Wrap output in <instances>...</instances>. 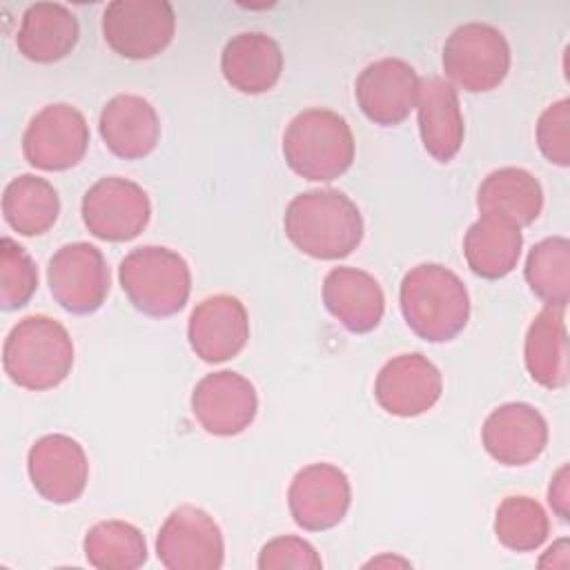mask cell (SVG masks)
Masks as SVG:
<instances>
[{
	"label": "cell",
	"instance_id": "22",
	"mask_svg": "<svg viewBox=\"0 0 570 570\" xmlns=\"http://www.w3.org/2000/svg\"><path fill=\"white\" fill-rule=\"evenodd\" d=\"M416 118L423 149L439 163H450L465 136L459 94L445 78H425L419 85Z\"/></svg>",
	"mask_w": 570,
	"mask_h": 570
},
{
	"label": "cell",
	"instance_id": "14",
	"mask_svg": "<svg viewBox=\"0 0 570 570\" xmlns=\"http://www.w3.org/2000/svg\"><path fill=\"white\" fill-rule=\"evenodd\" d=\"M443 392L439 367L421 352L392 356L376 374L374 399L392 416L412 419L436 405Z\"/></svg>",
	"mask_w": 570,
	"mask_h": 570
},
{
	"label": "cell",
	"instance_id": "32",
	"mask_svg": "<svg viewBox=\"0 0 570 570\" xmlns=\"http://www.w3.org/2000/svg\"><path fill=\"white\" fill-rule=\"evenodd\" d=\"M537 147L546 160L570 165V100L561 98L546 107L537 120Z\"/></svg>",
	"mask_w": 570,
	"mask_h": 570
},
{
	"label": "cell",
	"instance_id": "27",
	"mask_svg": "<svg viewBox=\"0 0 570 570\" xmlns=\"http://www.w3.org/2000/svg\"><path fill=\"white\" fill-rule=\"evenodd\" d=\"M60 214V198L53 185L33 174L11 178L2 191V216L22 236H40L53 227Z\"/></svg>",
	"mask_w": 570,
	"mask_h": 570
},
{
	"label": "cell",
	"instance_id": "4",
	"mask_svg": "<svg viewBox=\"0 0 570 570\" xmlns=\"http://www.w3.org/2000/svg\"><path fill=\"white\" fill-rule=\"evenodd\" d=\"M354 134L347 120L332 109H303L283 134L287 167L305 180L330 183L354 163Z\"/></svg>",
	"mask_w": 570,
	"mask_h": 570
},
{
	"label": "cell",
	"instance_id": "5",
	"mask_svg": "<svg viewBox=\"0 0 570 570\" xmlns=\"http://www.w3.org/2000/svg\"><path fill=\"white\" fill-rule=\"evenodd\" d=\"M118 281L129 303L154 318L178 314L191 294L187 261L163 245H140L125 254Z\"/></svg>",
	"mask_w": 570,
	"mask_h": 570
},
{
	"label": "cell",
	"instance_id": "3",
	"mask_svg": "<svg viewBox=\"0 0 570 570\" xmlns=\"http://www.w3.org/2000/svg\"><path fill=\"white\" fill-rule=\"evenodd\" d=\"M4 374L18 387L45 392L60 385L73 367V343L62 323L45 314L20 318L2 345Z\"/></svg>",
	"mask_w": 570,
	"mask_h": 570
},
{
	"label": "cell",
	"instance_id": "17",
	"mask_svg": "<svg viewBox=\"0 0 570 570\" xmlns=\"http://www.w3.org/2000/svg\"><path fill=\"white\" fill-rule=\"evenodd\" d=\"M249 338V316L240 298L212 294L189 314L187 341L205 363H223L243 352Z\"/></svg>",
	"mask_w": 570,
	"mask_h": 570
},
{
	"label": "cell",
	"instance_id": "9",
	"mask_svg": "<svg viewBox=\"0 0 570 570\" xmlns=\"http://www.w3.org/2000/svg\"><path fill=\"white\" fill-rule=\"evenodd\" d=\"M53 301L69 314L87 316L102 307L109 294V267L102 252L85 240L62 245L47 265Z\"/></svg>",
	"mask_w": 570,
	"mask_h": 570
},
{
	"label": "cell",
	"instance_id": "20",
	"mask_svg": "<svg viewBox=\"0 0 570 570\" xmlns=\"http://www.w3.org/2000/svg\"><path fill=\"white\" fill-rule=\"evenodd\" d=\"M327 312L352 334L379 327L385 314V294L379 281L358 267H334L323 278Z\"/></svg>",
	"mask_w": 570,
	"mask_h": 570
},
{
	"label": "cell",
	"instance_id": "10",
	"mask_svg": "<svg viewBox=\"0 0 570 570\" xmlns=\"http://www.w3.org/2000/svg\"><path fill=\"white\" fill-rule=\"evenodd\" d=\"M89 147V125L85 116L67 102L42 107L22 134L24 160L42 171H65L76 167Z\"/></svg>",
	"mask_w": 570,
	"mask_h": 570
},
{
	"label": "cell",
	"instance_id": "33",
	"mask_svg": "<svg viewBox=\"0 0 570 570\" xmlns=\"http://www.w3.org/2000/svg\"><path fill=\"white\" fill-rule=\"evenodd\" d=\"M256 566L261 570H285V568L321 570L323 561L309 541L294 534H285L267 541L261 548Z\"/></svg>",
	"mask_w": 570,
	"mask_h": 570
},
{
	"label": "cell",
	"instance_id": "16",
	"mask_svg": "<svg viewBox=\"0 0 570 570\" xmlns=\"http://www.w3.org/2000/svg\"><path fill=\"white\" fill-rule=\"evenodd\" d=\"M421 78L401 58L370 62L354 82V96L367 120L381 127L401 125L416 109Z\"/></svg>",
	"mask_w": 570,
	"mask_h": 570
},
{
	"label": "cell",
	"instance_id": "15",
	"mask_svg": "<svg viewBox=\"0 0 570 570\" xmlns=\"http://www.w3.org/2000/svg\"><path fill=\"white\" fill-rule=\"evenodd\" d=\"M27 472L33 490L49 503L65 505L80 499L89 481V461L82 445L67 434H45L27 452Z\"/></svg>",
	"mask_w": 570,
	"mask_h": 570
},
{
	"label": "cell",
	"instance_id": "1",
	"mask_svg": "<svg viewBox=\"0 0 570 570\" xmlns=\"http://www.w3.org/2000/svg\"><path fill=\"white\" fill-rule=\"evenodd\" d=\"M283 229L298 252L316 261H338L361 245L363 216L338 189H307L285 207Z\"/></svg>",
	"mask_w": 570,
	"mask_h": 570
},
{
	"label": "cell",
	"instance_id": "29",
	"mask_svg": "<svg viewBox=\"0 0 570 570\" xmlns=\"http://www.w3.org/2000/svg\"><path fill=\"white\" fill-rule=\"evenodd\" d=\"M85 559L98 570H136L147 561L145 534L120 519L100 521L85 534Z\"/></svg>",
	"mask_w": 570,
	"mask_h": 570
},
{
	"label": "cell",
	"instance_id": "34",
	"mask_svg": "<svg viewBox=\"0 0 570 570\" xmlns=\"http://www.w3.org/2000/svg\"><path fill=\"white\" fill-rule=\"evenodd\" d=\"M568 481H570V468L561 465L548 488V503L552 508V512L561 519L568 521L570 519V490H568Z\"/></svg>",
	"mask_w": 570,
	"mask_h": 570
},
{
	"label": "cell",
	"instance_id": "7",
	"mask_svg": "<svg viewBox=\"0 0 570 570\" xmlns=\"http://www.w3.org/2000/svg\"><path fill=\"white\" fill-rule=\"evenodd\" d=\"M176 31L167 0H114L102 11V38L114 53L147 60L165 51Z\"/></svg>",
	"mask_w": 570,
	"mask_h": 570
},
{
	"label": "cell",
	"instance_id": "23",
	"mask_svg": "<svg viewBox=\"0 0 570 570\" xmlns=\"http://www.w3.org/2000/svg\"><path fill=\"white\" fill-rule=\"evenodd\" d=\"M80 38L78 18L60 2H36L24 9L16 36L18 51L40 65L62 60Z\"/></svg>",
	"mask_w": 570,
	"mask_h": 570
},
{
	"label": "cell",
	"instance_id": "6",
	"mask_svg": "<svg viewBox=\"0 0 570 570\" xmlns=\"http://www.w3.org/2000/svg\"><path fill=\"white\" fill-rule=\"evenodd\" d=\"M510 60L505 36L488 22H465L443 45L445 76L470 94L497 89L510 71Z\"/></svg>",
	"mask_w": 570,
	"mask_h": 570
},
{
	"label": "cell",
	"instance_id": "25",
	"mask_svg": "<svg viewBox=\"0 0 570 570\" xmlns=\"http://www.w3.org/2000/svg\"><path fill=\"white\" fill-rule=\"evenodd\" d=\"M523 363L534 383L546 390L568 385V330L559 307H543L530 323L523 343Z\"/></svg>",
	"mask_w": 570,
	"mask_h": 570
},
{
	"label": "cell",
	"instance_id": "2",
	"mask_svg": "<svg viewBox=\"0 0 570 570\" xmlns=\"http://www.w3.org/2000/svg\"><path fill=\"white\" fill-rule=\"evenodd\" d=\"M399 305L407 327L428 343L456 338L470 321V294L463 281L439 263H421L405 272Z\"/></svg>",
	"mask_w": 570,
	"mask_h": 570
},
{
	"label": "cell",
	"instance_id": "31",
	"mask_svg": "<svg viewBox=\"0 0 570 570\" xmlns=\"http://www.w3.org/2000/svg\"><path fill=\"white\" fill-rule=\"evenodd\" d=\"M38 287V267L22 245L4 236L0 240V307H24Z\"/></svg>",
	"mask_w": 570,
	"mask_h": 570
},
{
	"label": "cell",
	"instance_id": "21",
	"mask_svg": "<svg viewBox=\"0 0 570 570\" xmlns=\"http://www.w3.org/2000/svg\"><path fill=\"white\" fill-rule=\"evenodd\" d=\"M283 71L281 45L263 31H240L232 36L220 53L225 82L247 96L269 91Z\"/></svg>",
	"mask_w": 570,
	"mask_h": 570
},
{
	"label": "cell",
	"instance_id": "11",
	"mask_svg": "<svg viewBox=\"0 0 570 570\" xmlns=\"http://www.w3.org/2000/svg\"><path fill=\"white\" fill-rule=\"evenodd\" d=\"M156 557L169 570H218L225 561L223 532L205 510L178 505L158 530Z\"/></svg>",
	"mask_w": 570,
	"mask_h": 570
},
{
	"label": "cell",
	"instance_id": "30",
	"mask_svg": "<svg viewBox=\"0 0 570 570\" xmlns=\"http://www.w3.org/2000/svg\"><path fill=\"white\" fill-rule=\"evenodd\" d=\"M494 534L512 552H532L550 534V519L539 501L525 494L505 497L494 514Z\"/></svg>",
	"mask_w": 570,
	"mask_h": 570
},
{
	"label": "cell",
	"instance_id": "13",
	"mask_svg": "<svg viewBox=\"0 0 570 570\" xmlns=\"http://www.w3.org/2000/svg\"><path fill=\"white\" fill-rule=\"evenodd\" d=\"M258 412V394L249 379L220 370L205 374L191 392V414L207 434L236 436L245 432Z\"/></svg>",
	"mask_w": 570,
	"mask_h": 570
},
{
	"label": "cell",
	"instance_id": "12",
	"mask_svg": "<svg viewBox=\"0 0 570 570\" xmlns=\"http://www.w3.org/2000/svg\"><path fill=\"white\" fill-rule=\"evenodd\" d=\"M352 503L347 474L332 463L301 468L287 490V508L294 523L307 532H323L338 525Z\"/></svg>",
	"mask_w": 570,
	"mask_h": 570
},
{
	"label": "cell",
	"instance_id": "26",
	"mask_svg": "<svg viewBox=\"0 0 570 570\" xmlns=\"http://www.w3.org/2000/svg\"><path fill=\"white\" fill-rule=\"evenodd\" d=\"M476 207L481 214H494L517 227H525L532 225L543 209V189L528 169L499 167L479 185Z\"/></svg>",
	"mask_w": 570,
	"mask_h": 570
},
{
	"label": "cell",
	"instance_id": "28",
	"mask_svg": "<svg viewBox=\"0 0 570 570\" xmlns=\"http://www.w3.org/2000/svg\"><path fill=\"white\" fill-rule=\"evenodd\" d=\"M523 276L532 294L548 307L566 309L570 301V240L566 236L539 240L528 252Z\"/></svg>",
	"mask_w": 570,
	"mask_h": 570
},
{
	"label": "cell",
	"instance_id": "24",
	"mask_svg": "<svg viewBox=\"0 0 570 570\" xmlns=\"http://www.w3.org/2000/svg\"><path fill=\"white\" fill-rule=\"evenodd\" d=\"M521 227L494 214H481V218L468 227L463 238L468 267L485 281L508 276L521 258Z\"/></svg>",
	"mask_w": 570,
	"mask_h": 570
},
{
	"label": "cell",
	"instance_id": "8",
	"mask_svg": "<svg viewBox=\"0 0 570 570\" xmlns=\"http://www.w3.org/2000/svg\"><path fill=\"white\" fill-rule=\"evenodd\" d=\"M80 214L91 236L107 243H125L149 225L151 203L138 183L122 176H105L85 191Z\"/></svg>",
	"mask_w": 570,
	"mask_h": 570
},
{
	"label": "cell",
	"instance_id": "18",
	"mask_svg": "<svg viewBox=\"0 0 570 570\" xmlns=\"http://www.w3.org/2000/svg\"><path fill=\"white\" fill-rule=\"evenodd\" d=\"M481 443L497 463L521 468L543 454L548 445V421L530 403H503L483 421Z\"/></svg>",
	"mask_w": 570,
	"mask_h": 570
},
{
	"label": "cell",
	"instance_id": "19",
	"mask_svg": "<svg viewBox=\"0 0 570 570\" xmlns=\"http://www.w3.org/2000/svg\"><path fill=\"white\" fill-rule=\"evenodd\" d=\"M98 131L114 156L140 160L158 145L160 118L147 98L118 94L102 107Z\"/></svg>",
	"mask_w": 570,
	"mask_h": 570
}]
</instances>
